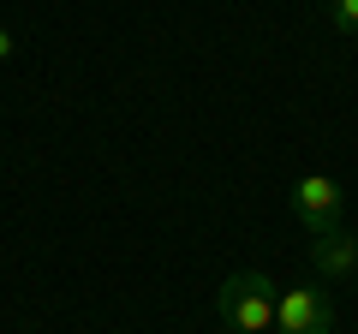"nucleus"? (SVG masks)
I'll return each instance as SVG.
<instances>
[{
    "label": "nucleus",
    "instance_id": "7ed1b4c3",
    "mask_svg": "<svg viewBox=\"0 0 358 334\" xmlns=\"http://www.w3.org/2000/svg\"><path fill=\"white\" fill-rule=\"evenodd\" d=\"M293 209H299V221H305L310 239H322V233L341 227V185H334L329 173H305V180L293 185Z\"/></svg>",
    "mask_w": 358,
    "mask_h": 334
},
{
    "label": "nucleus",
    "instance_id": "0eeeda50",
    "mask_svg": "<svg viewBox=\"0 0 358 334\" xmlns=\"http://www.w3.org/2000/svg\"><path fill=\"white\" fill-rule=\"evenodd\" d=\"M352 251H358V233H352Z\"/></svg>",
    "mask_w": 358,
    "mask_h": 334
},
{
    "label": "nucleus",
    "instance_id": "423d86ee",
    "mask_svg": "<svg viewBox=\"0 0 358 334\" xmlns=\"http://www.w3.org/2000/svg\"><path fill=\"white\" fill-rule=\"evenodd\" d=\"M13 54H18V42H13V30L0 24V60H13Z\"/></svg>",
    "mask_w": 358,
    "mask_h": 334
},
{
    "label": "nucleus",
    "instance_id": "f03ea898",
    "mask_svg": "<svg viewBox=\"0 0 358 334\" xmlns=\"http://www.w3.org/2000/svg\"><path fill=\"white\" fill-rule=\"evenodd\" d=\"M275 328L281 334H334V305L322 286L299 281V286H281L275 298Z\"/></svg>",
    "mask_w": 358,
    "mask_h": 334
},
{
    "label": "nucleus",
    "instance_id": "f257e3e1",
    "mask_svg": "<svg viewBox=\"0 0 358 334\" xmlns=\"http://www.w3.org/2000/svg\"><path fill=\"white\" fill-rule=\"evenodd\" d=\"M275 298H281V293H275L268 275L239 269V275L221 281L215 310H221V322H227V334H268V328H275Z\"/></svg>",
    "mask_w": 358,
    "mask_h": 334
},
{
    "label": "nucleus",
    "instance_id": "20e7f679",
    "mask_svg": "<svg viewBox=\"0 0 358 334\" xmlns=\"http://www.w3.org/2000/svg\"><path fill=\"white\" fill-rule=\"evenodd\" d=\"M310 269H322L329 281H352L358 275V251H352V233H322V239H310Z\"/></svg>",
    "mask_w": 358,
    "mask_h": 334
},
{
    "label": "nucleus",
    "instance_id": "39448f33",
    "mask_svg": "<svg viewBox=\"0 0 358 334\" xmlns=\"http://www.w3.org/2000/svg\"><path fill=\"white\" fill-rule=\"evenodd\" d=\"M329 24L341 36H358V0H329Z\"/></svg>",
    "mask_w": 358,
    "mask_h": 334
}]
</instances>
